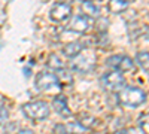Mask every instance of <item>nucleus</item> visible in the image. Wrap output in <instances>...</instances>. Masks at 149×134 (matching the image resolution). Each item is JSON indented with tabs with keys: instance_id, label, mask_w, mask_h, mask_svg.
Listing matches in <instances>:
<instances>
[{
	"instance_id": "1",
	"label": "nucleus",
	"mask_w": 149,
	"mask_h": 134,
	"mask_svg": "<svg viewBox=\"0 0 149 134\" xmlns=\"http://www.w3.org/2000/svg\"><path fill=\"white\" fill-rule=\"evenodd\" d=\"M146 100V94L137 87H124L118 92V101L127 107H137Z\"/></svg>"
},
{
	"instance_id": "20",
	"label": "nucleus",
	"mask_w": 149,
	"mask_h": 134,
	"mask_svg": "<svg viewBox=\"0 0 149 134\" xmlns=\"http://www.w3.org/2000/svg\"><path fill=\"white\" fill-rule=\"evenodd\" d=\"M82 2H93V0H82Z\"/></svg>"
},
{
	"instance_id": "8",
	"label": "nucleus",
	"mask_w": 149,
	"mask_h": 134,
	"mask_svg": "<svg viewBox=\"0 0 149 134\" xmlns=\"http://www.w3.org/2000/svg\"><path fill=\"white\" fill-rule=\"evenodd\" d=\"M88 28H90V18L86 17V15H76V17L72 19L67 31L76 33V34H78V33L82 34V33L88 31Z\"/></svg>"
},
{
	"instance_id": "5",
	"label": "nucleus",
	"mask_w": 149,
	"mask_h": 134,
	"mask_svg": "<svg viewBox=\"0 0 149 134\" xmlns=\"http://www.w3.org/2000/svg\"><path fill=\"white\" fill-rule=\"evenodd\" d=\"M94 66H95V55L93 52L84 54V51L74 57V60L70 64L73 72H79V73H88L94 69Z\"/></svg>"
},
{
	"instance_id": "10",
	"label": "nucleus",
	"mask_w": 149,
	"mask_h": 134,
	"mask_svg": "<svg viewBox=\"0 0 149 134\" xmlns=\"http://www.w3.org/2000/svg\"><path fill=\"white\" fill-rule=\"evenodd\" d=\"M85 49V45L79 40H73L70 43H67L64 48H63V54L67 57V58H74L76 55H79L82 51Z\"/></svg>"
},
{
	"instance_id": "14",
	"label": "nucleus",
	"mask_w": 149,
	"mask_h": 134,
	"mask_svg": "<svg viewBox=\"0 0 149 134\" xmlns=\"http://www.w3.org/2000/svg\"><path fill=\"white\" fill-rule=\"evenodd\" d=\"M82 10L85 12V15L88 18H95V17L100 15V10H98V8L93 2H84L82 3Z\"/></svg>"
},
{
	"instance_id": "2",
	"label": "nucleus",
	"mask_w": 149,
	"mask_h": 134,
	"mask_svg": "<svg viewBox=\"0 0 149 134\" xmlns=\"http://www.w3.org/2000/svg\"><path fill=\"white\" fill-rule=\"evenodd\" d=\"M22 112L27 118L34 119V121H43L49 116V106L43 100L37 101H30L22 104Z\"/></svg>"
},
{
	"instance_id": "16",
	"label": "nucleus",
	"mask_w": 149,
	"mask_h": 134,
	"mask_svg": "<svg viewBox=\"0 0 149 134\" xmlns=\"http://www.w3.org/2000/svg\"><path fill=\"white\" fill-rule=\"evenodd\" d=\"M139 128L142 130L143 134H149V112L148 113H143L140 118H139Z\"/></svg>"
},
{
	"instance_id": "19",
	"label": "nucleus",
	"mask_w": 149,
	"mask_h": 134,
	"mask_svg": "<svg viewBox=\"0 0 149 134\" xmlns=\"http://www.w3.org/2000/svg\"><path fill=\"white\" fill-rule=\"evenodd\" d=\"M17 134H34L31 130H21V131H18Z\"/></svg>"
},
{
	"instance_id": "17",
	"label": "nucleus",
	"mask_w": 149,
	"mask_h": 134,
	"mask_svg": "<svg viewBox=\"0 0 149 134\" xmlns=\"http://www.w3.org/2000/svg\"><path fill=\"white\" fill-rule=\"evenodd\" d=\"M79 122H81V124H82L84 127H86V128L90 130V127H91V125H93V124L95 122V119H94L93 116H90V118H88V116H86V115L84 113V115H82V116L79 118Z\"/></svg>"
},
{
	"instance_id": "11",
	"label": "nucleus",
	"mask_w": 149,
	"mask_h": 134,
	"mask_svg": "<svg viewBox=\"0 0 149 134\" xmlns=\"http://www.w3.org/2000/svg\"><path fill=\"white\" fill-rule=\"evenodd\" d=\"M64 131H66V134H86L90 130L84 127L79 121H72V122L64 125Z\"/></svg>"
},
{
	"instance_id": "4",
	"label": "nucleus",
	"mask_w": 149,
	"mask_h": 134,
	"mask_svg": "<svg viewBox=\"0 0 149 134\" xmlns=\"http://www.w3.org/2000/svg\"><path fill=\"white\" fill-rule=\"evenodd\" d=\"M100 83L104 91H109V92H113V91H119L121 88H124L125 85V79H124V75L122 72L119 70H110L107 73L100 78Z\"/></svg>"
},
{
	"instance_id": "3",
	"label": "nucleus",
	"mask_w": 149,
	"mask_h": 134,
	"mask_svg": "<svg viewBox=\"0 0 149 134\" xmlns=\"http://www.w3.org/2000/svg\"><path fill=\"white\" fill-rule=\"evenodd\" d=\"M34 85L39 91H60L61 82L52 72H40L34 79Z\"/></svg>"
},
{
	"instance_id": "22",
	"label": "nucleus",
	"mask_w": 149,
	"mask_h": 134,
	"mask_svg": "<svg viewBox=\"0 0 149 134\" xmlns=\"http://www.w3.org/2000/svg\"><path fill=\"white\" fill-rule=\"evenodd\" d=\"M127 2H128V3H130V2H134V0H127Z\"/></svg>"
},
{
	"instance_id": "18",
	"label": "nucleus",
	"mask_w": 149,
	"mask_h": 134,
	"mask_svg": "<svg viewBox=\"0 0 149 134\" xmlns=\"http://www.w3.org/2000/svg\"><path fill=\"white\" fill-rule=\"evenodd\" d=\"M8 119V109L5 106H0V125Z\"/></svg>"
},
{
	"instance_id": "12",
	"label": "nucleus",
	"mask_w": 149,
	"mask_h": 134,
	"mask_svg": "<svg viewBox=\"0 0 149 134\" xmlns=\"http://www.w3.org/2000/svg\"><path fill=\"white\" fill-rule=\"evenodd\" d=\"M46 66H48L49 69H52L55 73H57V72H60V70H63V69H66V64H64V61H63V58H60V57H58V55H55V54L49 55Z\"/></svg>"
},
{
	"instance_id": "7",
	"label": "nucleus",
	"mask_w": 149,
	"mask_h": 134,
	"mask_svg": "<svg viewBox=\"0 0 149 134\" xmlns=\"http://www.w3.org/2000/svg\"><path fill=\"white\" fill-rule=\"evenodd\" d=\"M106 64L113 70H119V72H130L134 67L133 60L127 55H112L106 60Z\"/></svg>"
},
{
	"instance_id": "13",
	"label": "nucleus",
	"mask_w": 149,
	"mask_h": 134,
	"mask_svg": "<svg viewBox=\"0 0 149 134\" xmlns=\"http://www.w3.org/2000/svg\"><path fill=\"white\" fill-rule=\"evenodd\" d=\"M128 2L127 0H110L109 2V10L113 12V14H121L127 9Z\"/></svg>"
},
{
	"instance_id": "6",
	"label": "nucleus",
	"mask_w": 149,
	"mask_h": 134,
	"mask_svg": "<svg viewBox=\"0 0 149 134\" xmlns=\"http://www.w3.org/2000/svg\"><path fill=\"white\" fill-rule=\"evenodd\" d=\"M49 17L54 22H64L69 21L72 17V8L70 5L64 3V2H57L52 5L51 12H49Z\"/></svg>"
},
{
	"instance_id": "21",
	"label": "nucleus",
	"mask_w": 149,
	"mask_h": 134,
	"mask_svg": "<svg viewBox=\"0 0 149 134\" xmlns=\"http://www.w3.org/2000/svg\"><path fill=\"white\" fill-rule=\"evenodd\" d=\"M146 34H148V37H149V28H148V31H146Z\"/></svg>"
},
{
	"instance_id": "9",
	"label": "nucleus",
	"mask_w": 149,
	"mask_h": 134,
	"mask_svg": "<svg viewBox=\"0 0 149 134\" xmlns=\"http://www.w3.org/2000/svg\"><path fill=\"white\" fill-rule=\"evenodd\" d=\"M52 106H54V110H55L60 116H63V118L72 116V112H70L69 104H67V99H66L63 94H58L57 97H54Z\"/></svg>"
},
{
	"instance_id": "15",
	"label": "nucleus",
	"mask_w": 149,
	"mask_h": 134,
	"mask_svg": "<svg viewBox=\"0 0 149 134\" xmlns=\"http://www.w3.org/2000/svg\"><path fill=\"white\" fill-rule=\"evenodd\" d=\"M136 63H137L145 72H149V52H137L136 55Z\"/></svg>"
}]
</instances>
